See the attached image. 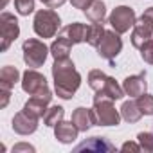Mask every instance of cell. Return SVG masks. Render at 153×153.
<instances>
[{
	"label": "cell",
	"instance_id": "obj_1",
	"mask_svg": "<svg viewBox=\"0 0 153 153\" xmlns=\"http://www.w3.org/2000/svg\"><path fill=\"white\" fill-rule=\"evenodd\" d=\"M52 79L54 90L61 99H72L81 85V74L76 70V65L70 58L54 59L52 63Z\"/></svg>",
	"mask_w": 153,
	"mask_h": 153
},
{
	"label": "cell",
	"instance_id": "obj_2",
	"mask_svg": "<svg viewBox=\"0 0 153 153\" xmlns=\"http://www.w3.org/2000/svg\"><path fill=\"white\" fill-rule=\"evenodd\" d=\"M94 114L97 126H119L121 123V110L114 106V99L96 94L94 96Z\"/></svg>",
	"mask_w": 153,
	"mask_h": 153
},
{
	"label": "cell",
	"instance_id": "obj_3",
	"mask_svg": "<svg viewBox=\"0 0 153 153\" xmlns=\"http://www.w3.org/2000/svg\"><path fill=\"white\" fill-rule=\"evenodd\" d=\"M61 25V18L59 15L54 11V9H40L36 11L34 15V20H33V29L34 33L40 36V38H52L56 36L58 29Z\"/></svg>",
	"mask_w": 153,
	"mask_h": 153
},
{
	"label": "cell",
	"instance_id": "obj_4",
	"mask_svg": "<svg viewBox=\"0 0 153 153\" xmlns=\"http://www.w3.org/2000/svg\"><path fill=\"white\" fill-rule=\"evenodd\" d=\"M22 52H24V61L29 68H38L45 63L47 56L51 54V49L36 38H29L22 43Z\"/></svg>",
	"mask_w": 153,
	"mask_h": 153
},
{
	"label": "cell",
	"instance_id": "obj_5",
	"mask_svg": "<svg viewBox=\"0 0 153 153\" xmlns=\"http://www.w3.org/2000/svg\"><path fill=\"white\" fill-rule=\"evenodd\" d=\"M135 22H137V15L130 6H117L108 16V24L119 34H124L130 29H133Z\"/></svg>",
	"mask_w": 153,
	"mask_h": 153
},
{
	"label": "cell",
	"instance_id": "obj_6",
	"mask_svg": "<svg viewBox=\"0 0 153 153\" xmlns=\"http://www.w3.org/2000/svg\"><path fill=\"white\" fill-rule=\"evenodd\" d=\"M0 36H2V43H0V51L6 52L11 43L20 36V24L13 13L4 11L0 15Z\"/></svg>",
	"mask_w": 153,
	"mask_h": 153
},
{
	"label": "cell",
	"instance_id": "obj_7",
	"mask_svg": "<svg viewBox=\"0 0 153 153\" xmlns=\"http://www.w3.org/2000/svg\"><path fill=\"white\" fill-rule=\"evenodd\" d=\"M96 49H97V54H99L103 59H106V61L112 63V61L121 54V51H123L121 34L115 33V31H106L105 36H103V40H101V43H99Z\"/></svg>",
	"mask_w": 153,
	"mask_h": 153
},
{
	"label": "cell",
	"instance_id": "obj_8",
	"mask_svg": "<svg viewBox=\"0 0 153 153\" xmlns=\"http://www.w3.org/2000/svg\"><path fill=\"white\" fill-rule=\"evenodd\" d=\"M42 117H38L36 114H33L31 110L22 108L18 114H15L11 126H13L15 133H18V135H31V133H34L38 130V121Z\"/></svg>",
	"mask_w": 153,
	"mask_h": 153
},
{
	"label": "cell",
	"instance_id": "obj_9",
	"mask_svg": "<svg viewBox=\"0 0 153 153\" xmlns=\"http://www.w3.org/2000/svg\"><path fill=\"white\" fill-rule=\"evenodd\" d=\"M22 90L29 96H34L38 92H43L47 90V79H45V76L40 74L36 68H27L24 74H22Z\"/></svg>",
	"mask_w": 153,
	"mask_h": 153
},
{
	"label": "cell",
	"instance_id": "obj_10",
	"mask_svg": "<svg viewBox=\"0 0 153 153\" xmlns=\"http://www.w3.org/2000/svg\"><path fill=\"white\" fill-rule=\"evenodd\" d=\"M51 101H52V92H51V88H47V90H43V92H38V94L31 96V97L25 101L24 108L31 110L33 114H36L38 117L43 119V115H45V112H47Z\"/></svg>",
	"mask_w": 153,
	"mask_h": 153
},
{
	"label": "cell",
	"instance_id": "obj_11",
	"mask_svg": "<svg viewBox=\"0 0 153 153\" xmlns=\"http://www.w3.org/2000/svg\"><path fill=\"white\" fill-rule=\"evenodd\" d=\"M153 40V24L144 20L142 16L135 22L133 31H131V45L135 49H140L146 42Z\"/></svg>",
	"mask_w": 153,
	"mask_h": 153
},
{
	"label": "cell",
	"instance_id": "obj_12",
	"mask_svg": "<svg viewBox=\"0 0 153 153\" xmlns=\"http://www.w3.org/2000/svg\"><path fill=\"white\" fill-rule=\"evenodd\" d=\"M123 88L126 92V96L130 97H139L146 92L148 88V81H146V70L135 74V76H128L123 81Z\"/></svg>",
	"mask_w": 153,
	"mask_h": 153
},
{
	"label": "cell",
	"instance_id": "obj_13",
	"mask_svg": "<svg viewBox=\"0 0 153 153\" xmlns=\"http://www.w3.org/2000/svg\"><path fill=\"white\" fill-rule=\"evenodd\" d=\"M76 126H78L79 131H88L92 126L96 124V114L92 108H85V106H78L72 112V119H70Z\"/></svg>",
	"mask_w": 153,
	"mask_h": 153
},
{
	"label": "cell",
	"instance_id": "obj_14",
	"mask_svg": "<svg viewBox=\"0 0 153 153\" xmlns=\"http://www.w3.org/2000/svg\"><path fill=\"white\" fill-rule=\"evenodd\" d=\"M79 135V130L72 121H61L54 126V137L61 144H72Z\"/></svg>",
	"mask_w": 153,
	"mask_h": 153
},
{
	"label": "cell",
	"instance_id": "obj_15",
	"mask_svg": "<svg viewBox=\"0 0 153 153\" xmlns=\"http://www.w3.org/2000/svg\"><path fill=\"white\" fill-rule=\"evenodd\" d=\"M76 151H83V149H87V151H115V146L108 140V139H105V137H90V139H87V140H83L81 144H78L74 148Z\"/></svg>",
	"mask_w": 153,
	"mask_h": 153
},
{
	"label": "cell",
	"instance_id": "obj_16",
	"mask_svg": "<svg viewBox=\"0 0 153 153\" xmlns=\"http://www.w3.org/2000/svg\"><path fill=\"white\" fill-rule=\"evenodd\" d=\"M87 29H88V25H85V24H81V22H72V24L65 25V27L59 31V34L65 36V38H68V40L76 45V43L87 42Z\"/></svg>",
	"mask_w": 153,
	"mask_h": 153
},
{
	"label": "cell",
	"instance_id": "obj_17",
	"mask_svg": "<svg viewBox=\"0 0 153 153\" xmlns=\"http://www.w3.org/2000/svg\"><path fill=\"white\" fill-rule=\"evenodd\" d=\"M96 94L105 96V97H110V99H114V101H119V99H123V97L126 96L123 85H119L114 78H110V76L106 78V81H105V85L101 87V90H97Z\"/></svg>",
	"mask_w": 153,
	"mask_h": 153
},
{
	"label": "cell",
	"instance_id": "obj_18",
	"mask_svg": "<svg viewBox=\"0 0 153 153\" xmlns=\"http://www.w3.org/2000/svg\"><path fill=\"white\" fill-rule=\"evenodd\" d=\"M72 42L68 40V38H65V36H58L52 43H51V56L54 58V59H63V58H68V54H70V51H72Z\"/></svg>",
	"mask_w": 153,
	"mask_h": 153
},
{
	"label": "cell",
	"instance_id": "obj_19",
	"mask_svg": "<svg viewBox=\"0 0 153 153\" xmlns=\"http://www.w3.org/2000/svg\"><path fill=\"white\" fill-rule=\"evenodd\" d=\"M20 81V70L13 65H6L0 70V88L13 90V87Z\"/></svg>",
	"mask_w": 153,
	"mask_h": 153
},
{
	"label": "cell",
	"instance_id": "obj_20",
	"mask_svg": "<svg viewBox=\"0 0 153 153\" xmlns=\"http://www.w3.org/2000/svg\"><path fill=\"white\" fill-rule=\"evenodd\" d=\"M85 15L92 24H105V20H106V4L103 0H94L92 6L85 11Z\"/></svg>",
	"mask_w": 153,
	"mask_h": 153
},
{
	"label": "cell",
	"instance_id": "obj_21",
	"mask_svg": "<svg viewBox=\"0 0 153 153\" xmlns=\"http://www.w3.org/2000/svg\"><path fill=\"white\" fill-rule=\"evenodd\" d=\"M121 117H123L126 123H130V124L139 123L140 117H142V112L139 110L137 101H124L123 106H121Z\"/></svg>",
	"mask_w": 153,
	"mask_h": 153
},
{
	"label": "cell",
	"instance_id": "obj_22",
	"mask_svg": "<svg viewBox=\"0 0 153 153\" xmlns=\"http://www.w3.org/2000/svg\"><path fill=\"white\" fill-rule=\"evenodd\" d=\"M65 117V108L59 106V105H52L47 108L45 115H43V124L49 126V128H54L58 123H61Z\"/></svg>",
	"mask_w": 153,
	"mask_h": 153
},
{
	"label": "cell",
	"instance_id": "obj_23",
	"mask_svg": "<svg viewBox=\"0 0 153 153\" xmlns=\"http://www.w3.org/2000/svg\"><path fill=\"white\" fill-rule=\"evenodd\" d=\"M105 33H106V29L103 27V24H90L87 29V43L92 47H97L101 43Z\"/></svg>",
	"mask_w": 153,
	"mask_h": 153
},
{
	"label": "cell",
	"instance_id": "obj_24",
	"mask_svg": "<svg viewBox=\"0 0 153 153\" xmlns=\"http://www.w3.org/2000/svg\"><path fill=\"white\" fill-rule=\"evenodd\" d=\"M15 2V9L18 15L22 16H29L33 11H34V0H13ZM9 4V0H0V7H6Z\"/></svg>",
	"mask_w": 153,
	"mask_h": 153
},
{
	"label": "cell",
	"instance_id": "obj_25",
	"mask_svg": "<svg viewBox=\"0 0 153 153\" xmlns=\"http://www.w3.org/2000/svg\"><path fill=\"white\" fill-rule=\"evenodd\" d=\"M106 78L108 76L103 72V70H90L88 72V87L94 90V92H97V90H101V87L105 85V81H106Z\"/></svg>",
	"mask_w": 153,
	"mask_h": 153
},
{
	"label": "cell",
	"instance_id": "obj_26",
	"mask_svg": "<svg viewBox=\"0 0 153 153\" xmlns=\"http://www.w3.org/2000/svg\"><path fill=\"white\" fill-rule=\"evenodd\" d=\"M137 106L142 112V115H153V96L144 92L137 97Z\"/></svg>",
	"mask_w": 153,
	"mask_h": 153
},
{
	"label": "cell",
	"instance_id": "obj_27",
	"mask_svg": "<svg viewBox=\"0 0 153 153\" xmlns=\"http://www.w3.org/2000/svg\"><path fill=\"white\" fill-rule=\"evenodd\" d=\"M137 140L144 151H153V133L151 131H140L137 135Z\"/></svg>",
	"mask_w": 153,
	"mask_h": 153
},
{
	"label": "cell",
	"instance_id": "obj_28",
	"mask_svg": "<svg viewBox=\"0 0 153 153\" xmlns=\"http://www.w3.org/2000/svg\"><path fill=\"white\" fill-rule=\"evenodd\" d=\"M139 51H140V58H142L146 63L153 65V40L146 42V43H144Z\"/></svg>",
	"mask_w": 153,
	"mask_h": 153
},
{
	"label": "cell",
	"instance_id": "obj_29",
	"mask_svg": "<svg viewBox=\"0 0 153 153\" xmlns=\"http://www.w3.org/2000/svg\"><path fill=\"white\" fill-rule=\"evenodd\" d=\"M22 151H27V153H34V146H31L29 142H18L13 146V153H22Z\"/></svg>",
	"mask_w": 153,
	"mask_h": 153
},
{
	"label": "cell",
	"instance_id": "obj_30",
	"mask_svg": "<svg viewBox=\"0 0 153 153\" xmlns=\"http://www.w3.org/2000/svg\"><path fill=\"white\" fill-rule=\"evenodd\" d=\"M92 2H94V0H70V4L76 9H81V11H87L92 6Z\"/></svg>",
	"mask_w": 153,
	"mask_h": 153
},
{
	"label": "cell",
	"instance_id": "obj_31",
	"mask_svg": "<svg viewBox=\"0 0 153 153\" xmlns=\"http://www.w3.org/2000/svg\"><path fill=\"white\" fill-rule=\"evenodd\" d=\"M142 148H140V144L139 142H131V140H126L123 146H121V151H133V153H137V151H140Z\"/></svg>",
	"mask_w": 153,
	"mask_h": 153
},
{
	"label": "cell",
	"instance_id": "obj_32",
	"mask_svg": "<svg viewBox=\"0 0 153 153\" xmlns=\"http://www.w3.org/2000/svg\"><path fill=\"white\" fill-rule=\"evenodd\" d=\"M40 2L43 4V6H47V7H51V9H58V7H61L67 0H40Z\"/></svg>",
	"mask_w": 153,
	"mask_h": 153
},
{
	"label": "cell",
	"instance_id": "obj_33",
	"mask_svg": "<svg viewBox=\"0 0 153 153\" xmlns=\"http://www.w3.org/2000/svg\"><path fill=\"white\" fill-rule=\"evenodd\" d=\"M0 96H2V101H0V108H6L9 99H11V90L7 88H0Z\"/></svg>",
	"mask_w": 153,
	"mask_h": 153
},
{
	"label": "cell",
	"instance_id": "obj_34",
	"mask_svg": "<svg viewBox=\"0 0 153 153\" xmlns=\"http://www.w3.org/2000/svg\"><path fill=\"white\" fill-rule=\"evenodd\" d=\"M142 18H144V20H148L149 24H153V7H148V9L142 13Z\"/></svg>",
	"mask_w": 153,
	"mask_h": 153
}]
</instances>
